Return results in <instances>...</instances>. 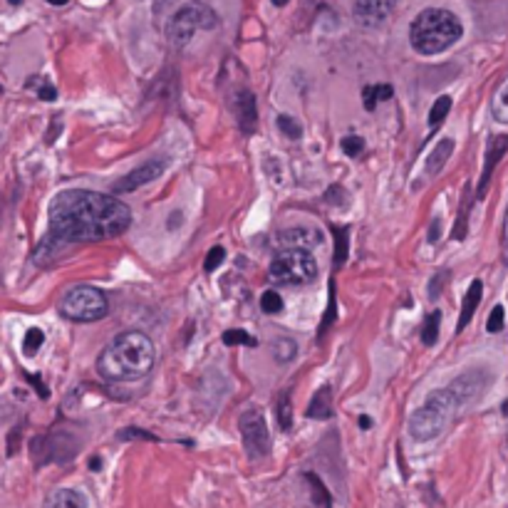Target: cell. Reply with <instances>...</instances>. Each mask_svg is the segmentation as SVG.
I'll use <instances>...</instances> for the list:
<instances>
[{"label": "cell", "instance_id": "cell-1", "mask_svg": "<svg viewBox=\"0 0 508 508\" xmlns=\"http://www.w3.org/2000/svg\"><path fill=\"white\" fill-rule=\"evenodd\" d=\"M132 224V209L107 193L70 188L60 191L50 203L48 238L40 243L35 258L45 251L55 253L72 243H99L117 238Z\"/></svg>", "mask_w": 508, "mask_h": 508}, {"label": "cell", "instance_id": "cell-2", "mask_svg": "<svg viewBox=\"0 0 508 508\" xmlns=\"http://www.w3.org/2000/svg\"><path fill=\"white\" fill-rule=\"evenodd\" d=\"M154 359V343L144 332H122L102 350L97 372L109 382H134L149 375Z\"/></svg>", "mask_w": 508, "mask_h": 508}, {"label": "cell", "instance_id": "cell-3", "mask_svg": "<svg viewBox=\"0 0 508 508\" xmlns=\"http://www.w3.org/2000/svg\"><path fill=\"white\" fill-rule=\"evenodd\" d=\"M461 20L444 8H429L414 18L409 27V43L419 55H439L461 38Z\"/></svg>", "mask_w": 508, "mask_h": 508}, {"label": "cell", "instance_id": "cell-4", "mask_svg": "<svg viewBox=\"0 0 508 508\" xmlns=\"http://www.w3.org/2000/svg\"><path fill=\"white\" fill-rule=\"evenodd\" d=\"M456 412H459V404L449 390L432 392V397L409 419V434L414 441H432L449 427Z\"/></svg>", "mask_w": 508, "mask_h": 508}, {"label": "cell", "instance_id": "cell-5", "mask_svg": "<svg viewBox=\"0 0 508 508\" xmlns=\"http://www.w3.org/2000/svg\"><path fill=\"white\" fill-rule=\"evenodd\" d=\"M216 25H219L216 13L206 3L193 0V3H186V6L174 13V18L169 20L166 35H169V43L174 48H186L198 30H214Z\"/></svg>", "mask_w": 508, "mask_h": 508}, {"label": "cell", "instance_id": "cell-6", "mask_svg": "<svg viewBox=\"0 0 508 508\" xmlns=\"http://www.w3.org/2000/svg\"><path fill=\"white\" fill-rule=\"evenodd\" d=\"M268 278L278 285H305L317 278V261L310 251H280L268 268Z\"/></svg>", "mask_w": 508, "mask_h": 508}, {"label": "cell", "instance_id": "cell-7", "mask_svg": "<svg viewBox=\"0 0 508 508\" xmlns=\"http://www.w3.org/2000/svg\"><path fill=\"white\" fill-rule=\"evenodd\" d=\"M60 313L67 320L75 322H95L109 313V303L104 298V293L92 285H75L72 290L64 293V298L60 300Z\"/></svg>", "mask_w": 508, "mask_h": 508}, {"label": "cell", "instance_id": "cell-8", "mask_svg": "<svg viewBox=\"0 0 508 508\" xmlns=\"http://www.w3.org/2000/svg\"><path fill=\"white\" fill-rule=\"evenodd\" d=\"M238 429H241L243 449L251 459H266L273 449V439L268 432L266 417H263L261 406H251L241 414L238 419Z\"/></svg>", "mask_w": 508, "mask_h": 508}, {"label": "cell", "instance_id": "cell-9", "mask_svg": "<svg viewBox=\"0 0 508 508\" xmlns=\"http://www.w3.org/2000/svg\"><path fill=\"white\" fill-rule=\"evenodd\" d=\"M164 172H166V159H151V161H146V164H142L139 169L129 172L127 177H122L119 181H114L112 191L114 193L137 191V188H142L144 184H151L154 179H159Z\"/></svg>", "mask_w": 508, "mask_h": 508}, {"label": "cell", "instance_id": "cell-10", "mask_svg": "<svg viewBox=\"0 0 508 508\" xmlns=\"http://www.w3.org/2000/svg\"><path fill=\"white\" fill-rule=\"evenodd\" d=\"M399 0H355V20L362 27H380L392 13L397 11Z\"/></svg>", "mask_w": 508, "mask_h": 508}, {"label": "cell", "instance_id": "cell-11", "mask_svg": "<svg viewBox=\"0 0 508 508\" xmlns=\"http://www.w3.org/2000/svg\"><path fill=\"white\" fill-rule=\"evenodd\" d=\"M231 109L235 114V124L243 134H253L258 127V107H256V95L251 90H238L233 92V102H231Z\"/></svg>", "mask_w": 508, "mask_h": 508}, {"label": "cell", "instance_id": "cell-12", "mask_svg": "<svg viewBox=\"0 0 508 508\" xmlns=\"http://www.w3.org/2000/svg\"><path fill=\"white\" fill-rule=\"evenodd\" d=\"M483 387H486V375H483V372H466V375L456 377L446 390L451 392V397H454L456 404H459V409H461V406H466L469 401L476 399V397L483 392Z\"/></svg>", "mask_w": 508, "mask_h": 508}, {"label": "cell", "instance_id": "cell-13", "mask_svg": "<svg viewBox=\"0 0 508 508\" xmlns=\"http://www.w3.org/2000/svg\"><path fill=\"white\" fill-rule=\"evenodd\" d=\"M506 151H508V134H503V137H491L488 149H486V161H483L481 181H479V191H476L479 198H483V193H486V188H488V181H491L493 169H496V164L503 159Z\"/></svg>", "mask_w": 508, "mask_h": 508}, {"label": "cell", "instance_id": "cell-14", "mask_svg": "<svg viewBox=\"0 0 508 508\" xmlns=\"http://www.w3.org/2000/svg\"><path fill=\"white\" fill-rule=\"evenodd\" d=\"M278 243L283 246V251H288V248H295V251H310L313 246H320L322 235H320V231H315V228H290L278 235Z\"/></svg>", "mask_w": 508, "mask_h": 508}, {"label": "cell", "instance_id": "cell-15", "mask_svg": "<svg viewBox=\"0 0 508 508\" xmlns=\"http://www.w3.org/2000/svg\"><path fill=\"white\" fill-rule=\"evenodd\" d=\"M45 508H87V498L75 488H57L45 498Z\"/></svg>", "mask_w": 508, "mask_h": 508}, {"label": "cell", "instance_id": "cell-16", "mask_svg": "<svg viewBox=\"0 0 508 508\" xmlns=\"http://www.w3.org/2000/svg\"><path fill=\"white\" fill-rule=\"evenodd\" d=\"M481 295H483L481 280H474V283L469 285V290H466L464 305H461V317H459V322H456V332H461L471 322V317H474V313H476L479 303H481Z\"/></svg>", "mask_w": 508, "mask_h": 508}, {"label": "cell", "instance_id": "cell-17", "mask_svg": "<svg viewBox=\"0 0 508 508\" xmlns=\"http://www.w3.org/2000/svg\"><path fill=\"white\" fill-rule=\"evenodd\" d=\"M451 151H454V139H441V142H439V144L434 146L432 154H429V159H427V166H424V177H427V179L437 177V174L441 172V166L449 161Z\"/></svg>", "mask_w": 508, "mask_h": 508}, {"label": "cell", "instance_id": "cell-18", "mask_svg": "<svg viewBox=\"0 0 508 508\" xmlns=\"http://www.w3.org/2000/svg\"><path fill=\"white\" fill-rule=\"evenodd\" d=\"M308 417L310 419H330L332 417V390L322 385L320 390L313 394L310 404H308Z\"/></svg>", "mask_w": 508, "mask_h": 508}, {"label": "cell", "instance_id": "cell-19", "mask_svg": "<svg viewBox=\"0 0 508 508\" xmlns=\"http://www.w3.org/2000/svg\"><path fill=\"white\" fill-rule=\"evenodd\" d=\"M394 97V87L392 85H367L362 90V104L367 112H375L380 102H387Z\"/></svg>", "mask_w": 508, "mask_h": 508}, {"label": "cell", "instance_id": "cell-20", "mask_svg": "<svg viewBox=\"0 0 508 508\" xmlns=\"http://www.w3.org/2000/svg\"><path fill=\"white\" fill-rule=\"evenodd\" d=\"M491 114L496 122L508 124V77L496 87L491 97Z\"/></svg>", "mask_w": 508, "mask_h": 508}, {"label": "cell", "instance_id": "cell-21", "mask_svg": "<svg viewBox=\"0 0 508 508\" xmlns=\"http://www.w3.org/2000/svg\"><path fill=\"white\" fill-rule=\"evenodd\" d=\"M275 417H278V424L285 434L293 432V401H290L288 390H283L278 394V401H275Z\"/></svg>", "mask_w": 508, "mask_h": 508}, {"label": "cell", "instance_id": "cell-22", "mask_svg": "<svg viewBox=\"0 0 508 508\" xmlns=\"http://www.w3.org/2000/svg\"><path fill=\"white\" fill-rule=\"evenodd\" d=\"M305 481H308V486H310V491H313V503H315L317 508H332V496H330V491H327L325 483H322L320 479L315 476V474H305Z\"/></svg>", "mask_w": 508, "mask_h": 508}, {"label": "cell", "instance_id": "cell-23", "mask_svg": "<svg viewBox=\"0 0 508 508\" xmlns=\"http://www.w3.org/2000/svg\"><path fill=\"white\" fill-rule=\"evenodd\" d=\"M348 226H332V241H335V266H345L348 261Z\"/></svg>", "mask_w": 508, "mask_h": 508}, {"label": "cell", "instance_id": "cell-24", "mask_svg": "<svg viewBox=\"0 0 508 508\" xmlns=\"http://www.w3.org/2000/svg\"><path fill=\"white\" fill-rule=\"evenodd\" d=\"M451 112V97L449 95H441L437 102L432 104V109H429V127L437 129L439 124L444 122L446 114Z\"/></svg>", "mask_w": 508, "mask_h": 508}, {"label": "cell", "instance_id": "cell-25", "mask_svg": "<svg viewBox=\"0 0 508 508\" xmlns=\"http://www.w3.org/2000/svg\"><path fill=\"white\" fill-rule=\"evenodd\" d=\"M439 325H441V313L439 310L429 313L427 320H424V325H422V343L427 345V348H432V345L439 340Z\"/></svg>", "mask_w": 508, "mask_h": 508}, {"label": "cell", "instance_id": "cell-26", "mask_svg": "<svg viewBox=\"0 0 508 508\" xmlns=\"http://www.w3.org/2000/svg\"><path fill=\"white\" fill-rule=\"evenodd\" d=\"M295 352H298V345H295V340H290V337H278L273 343V357L278 359L280 364L290 362V359L295 357Z\"/></svg>", "mask_w": 508, "mask_h": 508}, {"label": "cell", "instance_id": "cell-27", "mask_svg": "<svg viewBox=\"0 0 508 508\" xmlns=\"http://www.w3.org/2000/svg\"><path fill=\"white\" fill-rule=\"evenodd\" d=\"M43 343H45V332L40 330V327H30V330L25 332V340H22V352H25L27 357H32V355L43 348Z\"/></svg>", "mask_w": 508, "mask_h": 508}, {"label": "cell", "instance_id": "cell-28", "mask_svg": "<svg viewBox=\"0 0 508 508\" xmlns=\"http://www.w3.org/2000/svg\"><path fill=\"white\" fill-rule=\"evenodd\" d=\"M261 310L266 313V315H278V313L283 310V298H280L275 290H266V293L261 295Z\"/></svg>", "mask_w": 508, "mask_h": 508}, {"label": "cell", "instance_id": "cell-29", "mask_svg": "<svg viewBox=\"0 0 508 508\" xmlns=\"http://www.w3.org/2000/svg\"><path fill=\"white\" fill-rule=\"evenodd\" d=\"M224 345L233 348V345H248V348H256L258 340L253 335H248L246 330H226L224 332Z\"/></svg>", "mask_w": 508, "mask_h": 508}, {"label": "cell", "instance_id": "cell-30", "mask_svg": "<svg viewBox=\"0 0 508 508\" xmlns=\"http://www.w3.org/2000/svg\"><path fill=\"white\" fill-rule=\"evenodd\" d=\"M278 129L285 134V137H290V139H300V137H303V127H300L293 117H288V114H280L278 117Z\"/></svg>", "mask_w": 508, "mask_h": 508}, {"label": "cell", "instance_id": "cell-31", "mask_svg": "<svg viewBox=\"0 0 508 508\" xmlns=\"http://www.w3.org/2000/svg\"><path fill=\"white\" fill-rule=\"evenodd\" d=\"M340 146H343V151L348 156H359L364 151V139L357 137V134H350V137H345V139L340 142Z\"/></svg>", "mask_w": 508, "mask_h": 508}, {"label": "cell", "instance_id": "cell-32", "mask_svg": "<svg viewBox=\"0 0 508 508\" xmlns=\"http://www.w3.org/2000/svg\"><path fill=\"white\" fill-rule=\"evenodd\" d=\"M503 322H506V310H503V305H496L491 310L486 320V330L488 332H501L503 330Z\"/></svg>", "mask_w": 508, "mask_h": 508}, {"label": "cell", "instance_id": "cell-33", "mask_svg": "<svg viewBox=\"0 0 508 508\" xmlns=\"http://www.w3.org/2000/svg\"><path fill=\"white\" fill-rule=\"evenodd\" d=\"M224 258H226V251L221 246H216V248H211L209 251V256H206V263H203V270L206 273H214L216 268L224 263Z\"/></svg>", "mask_w": 508, "mask_h": 508}, {"label": "cell", "instance_id": "cell-34", "mask_svg": "<svg viewBox=\"0 0 508 508\" xmlns=\"http://www.w3.org/2000/svg\"><path fill=\"white\" fill-rule=\"evenodd\" d=\"M335 322V283L330 280V305H327V313H325V320H322V325H320V330H317V335H325L327 332V327Z\"/></svg>", "mask_w": 508, "mask_h": 508}, {"label": "cell", "instance_id": "cell-35", "mask_svg": "<svg viewBox=\"0 0 508 508\" xmlns=\"http://www.w3.org/2000/svg\"><path fill=\"white\" fill-rule=\"evenodd\" d=\"M466 219H469V198H464V206L459 211V221H456V228H454L456 241H464L466 238Z\"/></svg>", "mask_w": 508, "mask_h": 508}, {"label": "cell", "instance_id": "cell-36", "mask_svg": "<svg viewBox=\"0 0 508 508\" xmlns=\"http://www.w3.org/2000/svg\"><path fill=\"white\" fill-rule=\"evenodd\" d=\"M38 95H40V99H45V102H53V99H57V90H55L50 82H40V87H38Z\"/></svg>", "mask_w": 508, "mask_h": 508}, {"label": "cell", "instance_id": "cell-37", "mask_svg": "<svg viewBox=\"0 0 508 508\" xmlns=\"http://www.w3.org/2000/svg\"><path fill=\"white\" fill-rule=\"evenodd\" d=\"M501 253H503V261L508 263V209H506V219H503V238H501Z\"/></svg>", "mask_w": 508, "mask_h": 508}, {"label": "cell", "instance_id": "cell-38", "mask_svg": "<svg viewBox=\"0 0 508 508\" xmlns=\"http://www.w3.org/2000/svg\"><path fill=\"white\" fill-rule=\"evenodd\" d=\"M122 439H127V437H139V439H146V441H154V437L151 434H146V432H142V429H124L122 434H119Z\"/></svg>", "mask_w": 508, "mask_h": 508}, {"label": "cell", "instance_id": "cell-39", "mask_svg": "<svg viewBox=\"0 0 508 508\" xmlns=\"http://www.w3.org/2000/svg\"><path fill=\"white\" fill-rule=\"evenodd\" d=\"M27 380H30L32 385L38 387V390H40V397H43V399H48V387H45L43 382H40V377H38V375H27Z\"/></svg>", "mask_w": 508, "mask_h": 508}, {"label": "cell", "instance_id": "cell-40", "mask_svg": "<svg viewBox=\"0 0 508 508\" xmlns=\"http://www.w3.org/2000/svg\"><path fill=\"white\" fill-rule=\"evenodd\" d=\"M429 241H432V243H437V241H439V219L434 221V228L429 231Z\"/></svg>", "mask_w": 508, "mask_h": 508}, {"label": "cell", "instance_id": "cell-41", "mask_svg": "<svg viewBox=\"0 0 508 508\" xmlns=\"http://www.w3.org/2000/svg\"><path fill=\"white\" fill-rule=\"evenodd\" d=\"M359 427H362V429H369V427H372V422H369V417H359Z\"/></svg>", "mask_w": 508, "mask_h": 508}, {"label": "cell", "instance_id": "cell-42", "mask_svg": "<svg viewBox=\"0 0 508 508\" xmlns=\"http://www.w3.org/2000/svg\"><path fill=\"white\" fill-rule=\"evenodd\" d=\"M50 6H67V3H70V0H48Z\"/></svg>", "mask_w": 508, "mask_h": 508}, {"label": "cell", "instance_id": "cell-43", "mask_svg": "<svg viewBox=\"0 0 508 508\" xmlns=\"http://www.w3.org/2000/svg\"><path fill=\"white\" fill-rule=\"evenodd\" d=\"M99 466H102V461H99V459H92V461H90V469H92V471L99 469Z\"/></svg>", "mask_w": 508, "mask_h": 508}, {"label": "cell", "instance_id": "cell-44", "mask_svg": "<svg viewBox=\"0 0 508 508\" xmlns=\"http://www.w3.org/2000/svg\"><path fill=\"white\" fill-rule=\"evenodd\" d=\"M273 6L275 8H283V6H288V0H273Z\"/></svg>", "mask_w": 508, "mask_h": 508}, {"label": "cell", "instance_id": "cell-45", "mask_svg": "<svg viewBox=\"0 0 508 508\" xmlns=\"http://www.w3.org/2000/svg\"><path fill=\"white\" fill-rule=\"evenodd\" d=\"M501 412H503V414H506V417H508V399H506V401H503V404H501Z\"/></svg>", "mask_w": 508, "mask_h": 508}, {"label": "cell", "instance_id": "cell-46", "mask_svg": "<svg viewBox=\"0 0 508 508\" xmlns=\"http://www.w3.org/2000/svg\"><path fill=\"white\" fill-rule=\"evenodd\" d=\"M11 3H13V6H18V3H20V0H11Z\"/></svg>", "mask_w": 508, "mask_h": 508}, {"label": "cell", "instance_id": "cell-47", "mask_svg": "<svg viewBox=\"0 0 508 508\" xmlns=\"http://www.w3.org/2000/svg\"><path fill=\"white\" fill-rule=\"evenodd\" d=\"M159 3H166V0H159Z\"/></svg>", "mask_w": 508, "mask_h": 508}]
</instances>
